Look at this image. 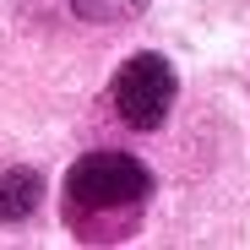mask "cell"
<instances>
[{"label": "cell", "instance_id": "1", "mask_svg": "<svg viewBox=\"0 0 250 250\" xmlns=\"http://www.w3.org/2000/svg\"><path fill=\"white\" fill-rule=\"evenodd\" d=\"M152 190L147 169L125 152H87L71 163L65 174V212L93 218V212H120V207H142V196Z\"/></svg>", "mask_w": 250, "mask_h": 250}, {"label": "cell", "instance_id": "2", "mask_svg": "<svg viewBox=\"0 0 250 250\" xmlns=\"http://www.w3.org/2000/svg\"><path fill=\"white\" fill-rule=\"evenodd\" d=\"M174 65L163 55H131L114 76V109L120 120L131 125V131H158L163 120H169V104H174Z\"/></svg>", "mask_w": 250, "mask_h": 250}, {"label": "cell", "instance_id": "4", "mask_svg": "<svg viewBox=\"0 0 250 250\" xmlns=\"http://www.w3.org/2000/svg\"><path fill=\"white\" fill-rule=\"evenodd\" d=\"M71 11L82 22H131L147 11V0H71Z\"/></svg>", "mask_w": 250, "mask_h": 250}, {"label": "cell", "instance_id": "3", "mask_svg": "<svg viewBox=\"0 0 250 250\" xmlns=\"http://www.w3.org/2000/svg\"><path fill=\"white\" fill-rule=\"evenodd\" d=\"M38 207V174L33 169H0V223H17Z\"/></svg>", "mask_w": 250, "mask_h": 250}]
</instances>
